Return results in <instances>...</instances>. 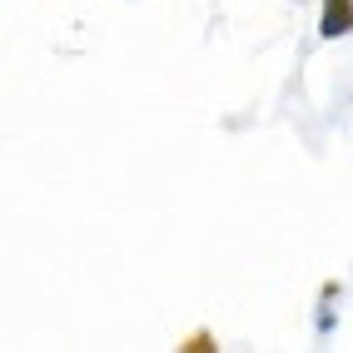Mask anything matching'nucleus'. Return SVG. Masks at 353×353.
Returning <instances> with one entry per match:
<instances>
[{"label": "nucleus", "instance_id": "1", "mask_svg": "<svg viewBox=\"0 0 353 353\" xmlns=\"http://www.w3.org/2000/svg\"><path fill=\"white\" fill-rule=\"evenodd\" d=\"M319 35H323V40H343V35H353V0H323Z\"/></svg>", "mask_w": 353, "mask_h": 353}, {"label": "nucleus", "instance_id": "2", "mask_svg": "<svg viewBox=\"0 0 353 353\" xmlns=\"http://www.w3.org/2000/svg\"><path fill=\"white\" fill-rule=\"evenodd\" d=\"M184 348H190V353H199V348H214V339H209V334H194V339L184 343Z\"/></svg>", "mask_w": 353, "mask_h": 353}]
</instances>
